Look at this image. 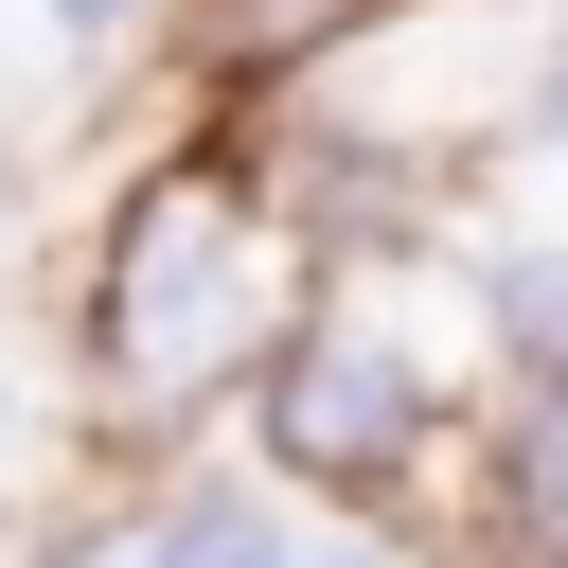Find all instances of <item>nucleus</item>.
<instances>
[{"label":"nucleus","instance_id":"f257e3e1","mask_svg":"<svg viewBox=\"0 0 568 568\" xmlns=\"http://www.w3.org/2000/svg\"><path fill=\"white\" fill-rule=\"evenodd\" d=\"M266 320H284L266 213H248L213 160L142 178V213H124V248H106V373H124V390H213Z\"/></svg>","mask_w":568,"mask_h":568},{"label":"nucleus","instance_id":"f03ea898","mask_svg":"<svg viewBox=\"0 0 568 568\" xmlns=\"http://www.w3.org/2000/svg\"><path fill=\"white\" fill-rule=\"evenodd\" d=\"M408 426H426V373H408L373 320H320V337L284 355V462L373 479V462H408Z\"/></svg>","mask_w":568,"mask_h":568},{"label":"nucleus","instance_id":"7ed1b4c3","mask_svg":"<svg viewBox=\"0 0 568 568\" xmlns=\"http://www.w3.org/2000/svg\"><path fill=\"white\" fill-rule=\"evenodd\" d=\"M142 568H302V550L266 532V497H248V479H195V497L160 515V550H142Z\"/></svg>","mask_w":568,"mask_h":568},{"label":"nucleus","instance_id":"20e7f679","mask_svg":"<svg viewBox=\"0 0 568 568\" xmlns=\"http://www.w3.org/2000/svg\"><path fill=\"white\" fill-rule=\"evenodd\" d=\"M497 497H515V532H532V550H568V373H550V390H532V426L497 444Z\"/></svg>","mask_w":568,"mask_h":568},{"label":"nucleus","instance_id":"39448f33","mask_svg":"<svg viewBox=\"0 0 568 568\" xmlns=\"http://www.w3.org/2000/svg\"><path fill=\"white\" fill-rule=\"evenodd\" d=\"M497 320H515V337L568 373V266H550V248H532V266H497Z\"/></svg>","mask_w":568,"mask_h":568},{"label":"nucleus","instance_id":"423d86ee","mask_svg":"<svg viewBox=\"0 0 568 568\" xmlns=\"http://www.w3.org/2000/svg\"><path fill=\"white\" fill-rule=\"evenodd\" d=\"M53 568H142V550H124V532H89V550H53Z\"/></svg>","mask_w":568,"mask_h":568},{"label":"nucleus","instance_id":"0eeeda50","mask_svg":"<svg viewBox=\"0 0 568 568\" xmlns=\"http://www.w3.org/2000/svg\"><path fill=\"white\" fill-rule=\"evenodd\" d=\"M53 18H106V0H53Z\"/></svg>","mask_w":568,"mask_h":568},{"label":"nucleus","instance_id":"6e6552de","mask_svg":"<svg viewBox=\"0 0 568 568\" xmlns=\"http://www.w3.org/2000/svg\"><path fill=\"white\" fill-rule=\"evenodd\" d=\"M0 444H18V408H0Z\"/></svg>","mask_w":568,"mask_h":568}]
</instances>
